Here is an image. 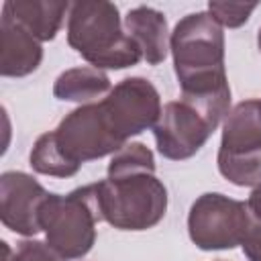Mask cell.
<instances>
[{"instance_id": "obj_11", "label": "cell", "mask_w": 261, "mask_h": 261, "mask_svg": "<svg viewBox=\"0 0 261 261\" xmlns=\"http://www.w3.org/2000/svg\"><path fill=\"white\" fill-rule=\"evenodd\" d=\"M0 39H2V59L0 73L4 77H24L43 61V47L27 29L14 22L10 16L0 18Z\"/></svg>"}, {"instance_id": "obj_8", "label": "cell", "mask_w": 261, "mask_h": 261, "mask_svg": "<svg viewBox=\"0 0 261 261\" xmlns=\"http://www.w3.org/2000/svg\"><path fill=\"white\" fill-rule=\"evenodd\" d=\"M100 104L112 130L122 143L147 128H153L163 110L157 88L139 75L118 82L100 100Z\"/></svg>"}, {"instance_id": "obj_19", "label": "cell", "mask_w": 261, "mask_h": 261, "mask_svg": "<svg viewBox=\"0 0 261 261\" xmlns=\"http://www.w3.org/2000/svg\"><path fill=\"white\" fill-rule=\"evenodd\" d=\"M257 45H259V51H261V29H259V33H257Z\"/></svg>"}, {"instance_id": "obj_20", "label": "cell", "mask_w": 261, "mask_h": 261, "mask_svg": "<svg viewBox=\"0 0 261 261\" xmlns=\"http://www.w3.org/2000/svg\"><path fill=\"white\" fill-rule=\"evenodd\" d=\"M259 106H261V100H259Z\"/></svg>"}, {"instance_id": "obj_10", "label": "cell", "mask_w": 261, "mask_h": 261, "mask_svg": "<svg viewBox=\"0 0 261 261\" xmlns=\"http://www.w3.org/2000/svg\"><path fill=\"white\" fill-rule=\"evenodd\" d=\"M47 192L33 175L24 171H4L0 175V218L2 224L22 237H33L41 230L39 212Z\"/></svg>"}, {"instance_id": "obj_18", "label": "cell", "mask_w": 261, "mask_h": 261, "mask_svg": "<svg viewBox=\"0 0 261 261\" xmlns=\"http://www.w3.org/2000/svg\"><path fill=\"white\" fill-rule=\"evenodd\" d=\"M241 247L249 261H261V220L251 216V212H249V224L241 241Z\"/></svg>"}, {"instance_id": "obj_3", "label": "cell", "mask_w": 261, "mask_h": 261, "mask_svg": "<svg viewBox=\"0 0 261 261\" xmlns=\"http://www.w3.org/2000/svg\"><path fill=\"white\" fill-rule=\"evenodd\" d=\"M67 43L96 69H124L143 59L116 4L106 0H80L69 6Z\"/></svg>"}, {"instance_id": "obj_15", "label": "cell", "mask_w": 261, "mask_h": 261, "mask_svg": "<svg viewBox=\"0 0 261 261\" xmlns=\"http://www.w3.org/2000/svg\"><path fill=\"white\" fill-rule=\"evenodd\" d=\"M29 163L37 173L51 175V177H71L80 171V167L71 165L61 155V151L57 149L55 139H53V130L43 133L35 141V145L31 149V155H29Z\"/></svg>"}, {"instance_id": "obj_9", "label": "cell", "mask_w": 261, "mask_h": 261, "mask_svg": "<svg viewBox=\"0 0 261 261\" xmlns=\"http://www.w3.org/2000/svg\"><path fill=\"white\" fill-rule=\"evenodd\" d=\"M216 122L196 104L179 98L167 102L153 126L159 155L171 161L194 157L216 130Z\"/></svg>"}, {"instance_id": "obj_14", "label": "cell", "mask_w": 261, "mask_h": 261, "mask_svg": "<svg viewBox=\"0 0 261 261\" xmlns=\"http://www.w3.org/2000/svg\"><path fill=\"white\" fill-rule=\"evenodd\" d=\"M112 90L110 77L92 65H82V67H71L65 69L63 73L57 75L53 84V96L63 102H80L82 104H92L98 98L106 96Z\"/></svg>"}, {"instance_id": "obj_7", "label": "cell", "mask_w": 261, "mask_h": 261, "mask_svg": "<svg viewBox=\"0 0 261 261\" xmlns=\"http://www.w3.org/2000/svg\"><path fill=\"white\" fill-rule=\"evenodd\" d=\"M53 139L61 155L75 167H82L86 161L114 155L126 145L112 130L100 100L82 104L65 114L53 130Z\"/></svg>"}, {"instance_id": "obj_17", "label": "cell", "mask_w": 261, "mask_h": 261, "mask_svg": "<svg viewBox=\"0 0 261 261\" xmlns=\"http://www.w3.org/2000/svg\"><path fill=\"white\" fill-rule=\"evenodd\" d=\"M2 245H4V261H61L47 243H41L35 239H27L18 243L14 253L10 251L8 243H2Z\"/></svg>"}, {"instance_id": "obj_2", "label": "cell", "mask_w": 261, "mask_h": 261, "mask_svg": "<svg viewBox=\"0 0 261 261\" xmlns=\"http://www.w3.org/2000/svg\"><path fill=\"white\" fill-rule=\"evenodd\" d=\"M100 218L118 230H147L167 212V190L155 175V157L143 143H126L94 184Z\"/></svg>"}, {"instance_id": "obj_5", "label": "cell", "mask_w": 261, "mask_h": 261, "mask_svg": "<svg viewBox=\"0 0 261 261\" xmlns=\"http://www.w3.org/2000/svg\"><path fill=\"white\" fill-rule=\"evenodd\" d=\"M218 171L239 188L261 184V106L259 100L239 102L222 122Z\"/></svg>"}, {"instance_id": "obj_4", "label": "cell", "mask_w": 261, "mask_h": 261, "mask_svg": "<svg viewBox=\"0 0 261 261\" xmlns=\"http://www.w3.org/2000/svg\"><path fill=\"white\" fill-rule=\"evenodd\" d=\"M100 220L94 184L65 196L49 194L39 212V224L47 245L63 261L82 259L92 251L96 243V224Z\"/></svg>"}, {"instance_id": "obj_12", "label": "cell", "mask_w": 261, "mask_h": 261, "mask_svg": "<svg viewBox=\"0 0 261 261\" xmlns=\"http://www.w3.org/2000/svg\"><path fill=\"white\" fill-rule=\"evenodd\" d=\"M69 6V2L61 0H8L2 4V14L27 29L37 41L45 43L57 37Z\"/></svg>"}, {"instance_id": "obj_16", "label": "cell", "mask_w": 261, "mask_h": 261, "mask_svg": "<svg viewBox=\"0 0 261 261\" xmlns=\"http://www.w3.org/2000/svg\"><path fill=\"white\" fill-rule=\"evenodd\" d=\"M255 8H257V2H226V0L208 2V12L212 14V18L226 29L243 27Z\"/></svg>"}, {"instance_id": "obj_6", "label": "cell", "mask_w": 261, "mask_h": 261, "mask_svg": "<svg viewBox=\"0 0 261 261\" xmlns=\"http://www.w3.org/2000/svg\"><path fill=\"white\" fill-rule=\"evenodd\" d=\"M249 224L247 202L208 192L194 200L188 214L190 241L202 251H226L241 245Z\"/></svg>"}, {"instance_id": "obj_1", "label": "cell", "mask_w": 261, "mask_h": 261, "mask_svg": "<svg viewBox=\"0 0 261 261\" xmlns=\"http://www.w3.org/2000/svg\"><path fill=\"white\" fill-rule=\"evenodd\" d=\"M169 51L181 98L220 124L230 112L222 27L208 10L186 14L171 31Z\"/></svg>"}, {"instance_id": "obj_13", "label": "cell", "mask_w": 261, "mask_h": 261, "mask_svg": "<svg viewBox=\"0 0 261 261\" xmlns=\"http://www.w3.org/2000/svg\"><path fill=\"white\" fill-rule=\"evenodd\" d=\"M124 29L139 45L143 59L149 65L165 61L171 33L167 31V18L163 12L151 6H135L124 16Z\"/></svg>"}]
</instances>
